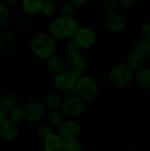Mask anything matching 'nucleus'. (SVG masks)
I'll return each instance as SVG.
<instances>
[{"mask_svg":"<svg viewBox=\"0 0 150 151\" xmlns=\"http://www.w3.org/2000/svg\"><path fill=\"white\" fill-rule=\"evenodd\" d=\"M1 1L8 7H11V6H14V5L18 4L21 0H1Z\"/></svg>","mask_w":150,"mask_h":151,"instance_id":"nucleus-35","label":"nucleus"},{"mask_svg":"<svg viewBox=\"0 0 150 151\" xmlns=\"http://www.w3.org/2000/svg\"><path fill=\"white\" fill-rule=\"evenodd\" d=\"M17 26L20 30L27 31L34 27V20L32 16L22 14L18 18L17 20Z\"/></svg>","mask_w":150,"mask_h":151,"instance_id":"nucleus-23","label":"nucleus"},{"mask_svg":"<svg viewBox=\"0 0 150 151\" xmlns=\"http://www.w3.org/2000/svg\"><path fill=\"white\" fill-rule=\"evenodd\" d=\"M43 151H63L64 139L57 133H51L42 140Z\"/></svg>","mask_w":150,"mask_h":151,"instance_id":"nucleus-13","label":"nucleus"},{"mask_svg":"<svg viewBox=\"0 0 150 151\" xmlns=\"http://www.w3.org/2000/svg\"><path fill=\"white\" fill-rule=\"evenodd\" d=\"M102 4H103V10L107 13L116 12L118 10V0H103Z\"/></svg>","mask_w":150,"mask_h":151,"instance_id":"nucleus-29","label":"nucleus"},{"mask_svg":"<svg viewBox=\"0 0 150 151\" xmlns=\"http://www.w3.org/2000/svg\"><path fill=\"white\" fill-rule=\"evenodd\" d=\"M17 43V40L15 35L7 30L0 31V50L4 52L11 51Z\"/></svg>","mask_w":150,"mask_h":151,"instance_id":"nucleus-15","label":"nucleus"},{"mask_svg":"<svg viewBox=\"0 0 150 151\" xmlns=\"http://www.w3.org/2000/svg\"><path fill=\"white\" fill-rule=\"evenodd\" d=\"M44 0H21L20 6L24 14L35 16L41 14L43 7Z\"/></svg>","mask_w":150,"mask_h":151,"instance_id":"nucleus-14","label":"nucleus"},{"mask_svg":"<svg viewBox=\"0 0 150 151\" xmlns=\"http://www.w3.org/2000/svg\"><path fill=\"white\" fill-rule=\"evenodd\" d=\"M19 134V125L9 118L0 126V136L6 142H11Z\"/></svg>","mask_w":150,"mask_h":151,"instance_id":"nucleus-12","label":"nucleus"},{"mask_svg":"<svg viewBox=\"0 0 150 151\" xmlns=\"http://www.w3.org/2000/svg\"><path fill=\"white\" fill-rule=\"evenodd\" d=\"M135 2L136 0H118V7H120L123 10L131 9L134 5Z\"/></svg>","mask_w":150,"mask_h":151,"instance_id":"nucleus-32","label":"nucleus"},{"mask_svg":"<svg viewBox=\"0 0 150 151\" xmlns=\"http://www.w3.org/2000/svg\"><path fill=\"white\" fill-rule=\"evenodd\" d=\"M132 52L137 53L140 56H141L145 60L150 58V41L145 39V38H141L137 40L132 46L131 49Z\"/></svg>","mask_w":150,"mask_h":151,"instance_id":"nucleus-18","label":"nucleus"},{"mask_svg":"<svg viewBox=\"0 0 150 151\" xmlns=\"http://www.w3.org/2000/svg\"><path fill=\"white\" fill-rule=\"evenodd\" d=\"M144 63H145V59L140 56L137 53L132 52L127 56L126 60L125 62V64L126 65V66L133 73V72H137L140 69H141L144 66Z\"/></svg>","mask_w":150,"mask_h":151,"instance_id":"nucleus-19","label":"nucleus"},{"mask_svg":"<svg viewBox=\"0 0 150 151\" xmlns=\"http://www.w3.org/2000/svg\"><path fill=\"white\" fill-rule=\"evenodd\" d=\"M64 59L66 70L75 73L79 77L84 74L87 68V61L80 51L68 52Z\"/></svg>","mask_w":150,"mask_h":151,"instance_id":"nucleus-7","label":"nucleus"},{"mask_svg":"<svg viewBox=\"0 0 150 151\" xmlns=\"http://www.w3.org/2000/svg\"><path fill=\"white\" fill-rule=\"evenodd\" d=\"M8 119V113L5 112L4 111H3L2 109H0V126Z\"/></svg>","mask_w":150,"mask_h":151,"instance_id":"nucleus-36","label":"nucleus"},{"mask_svg":"<svg viewBox=\"0 0 150 151\" xmlns=\"http://www.w3.org/2000/svg\"><path fill=\"white\" fill-rule=\"evenodd\" d=\"M141 34L143 38L150 41V20L146 21L141 26Z\"/></svg>","mask_w":150,"mask_h":151,"instance_id":"nucleus-33","label":"nucleus"},{"mask_svg":"<svg viewBox=\"0 0 150 151\" xmlns=\"http://www.w3.org/2000/svg\"><path fill=\"white\" fill-rule=\"evenodd\" d=\"M57 12V4L53 0H44L41 14L46 18L53 17Z\"/></svg>","mask_w":150,"mask_h":151,"instance_id":"nucleus-27","label":"nucleus"},{"mask_svg":"<svg viewBox=\"0 0 150 151\" xmlns=\"http://www.w3.org/2000/svg\"><path fill=\"white\" fill-rule=\"evenodd\" d=\"M29 48L35 58L45 61L57 51V40L49 33H38L29 42Z\"/></svg>","mask_w":150,"mask_h":151,"instance_id":"nucleus-2","label":"nucleus"},{"mask_svg":"<svg viewBox=\"0 0 150 151\" xmlns=\"http://www.w3.org/2000/svg\"><path fill=\"white\" fill-rule=\"evenodd\" d=\"M45 65L48 71L53 74H57L65 70L64 58L56 54L45 60Z\"/></svg>","mask_w":150,"mask_h":151,"instance_id":"nucleus-16","label":"nucleus"},{"mask_svg":"<svg viewBox=\"0 0 150 151\" xmlns=\"http://www.w3.org/2000/svg\"><path fill=\"white\" fill-rule=\"evenodd\" d=\"M76 9L77 8L73 4H72L70 2L67 1V2L61 4L60 9H59V12H60V15L72 17V16H74V14L76 12Z\"/></svg>","mask_w":150,"mask_h":151,"instance_id":"nucleus-28","label":"nucleus"},{"mask_svg":"<svg viewBox=\"0 0 150 151\" xmlns=\"http://www.w3.org/2000/svg\"><path fill=\"white\" fill-rule=\"evenodd\" d=\"M74 91L84 102H91L96 98L99 92V86L94 77L83 74L78 78Z\"/></svg>","mask_w":150,"mask_h":151,"instance_id":"nucleus-3","label":"nucleus"},{"mask_svg":"<svg viewBox=\"0 0 150 151\" xmlns=\"http://www.w3.org/2000/svg\"><path fill=\"white\" fill-rule=\"evenodd\" d=\"M86 109V102H84L77 95H70L63 100L60 107L61 112L68 119H75L80 116Z\"/></svg>","mask_w":150,"mask_h":151,"instance_id":"nucleus-5","label":"nucleus"},{"mask_svg":"<svg viewBox=\"0 0 150 151\" xmlns=\"http://www.w3.org/2000/svg\"><path fill=\"white\" fill-rule=\"evenodd\" d=\"M133 79V73L125 63L114 65L109 72L108 80L110 84L117 89L126 88Z\"/></svg>","mask_w":150,"mask_h":151,"instance_id":"nucleus-4","label":"nucleus"},{"mask_svg":"<svg viewBox=\"0 0 150 151\" xmlns=\"http://www.w3.org/2000/svg\"><path fill=\"white\" fill-rule=\"evenodd\" d=\"M57 128H58L57 134L64 140L78 138L81 132L80 125L72 119H65Z\"/></svg>","mask_w":150,"mask_h":151,"instance_id":"nucleus-11","label":"nucleus"},{"mask_svg":"<svg viewBox=\"0 0 150 151\" xmlns=\"http://www.w3.org/2000/svg\"><path fill=\"white\" fill-rule=\"evenodd\" d=\"M18 105V99L15 95L11 93L4 94L0 97V109L9 113L13 108Z\"/></svg>","mask_w":150,"mask_h":151,"instance_id":"nucleus-21","label":"nucleus"},{"mask_svg":"<svg viewBox=\"0 0 150 151\" xmlns=\"http://www.w3.org/2000/svg\"><path fill=\"white\" fill-rule=\"evenodd\" d=\"M48 123L49 125H50L52 127H58L62 122L65 120L64 118V114L61 112V111L58 110H54V111H50V112L48 114Z\"/></svg>","mask_w":150,"mask_h":151,"instance_id":"nucleus-24","label":"nucleus"},{"mask_svg":"<svg viewBox=\"0 0 150 151\" xmlns=\"http://www.w3.org/2000/svg\"><path fill=\"white\" fill-rule=\"evenodd\" d=\"M104 25L110 32L118 34L126 29V19L125 16L118 11L108 12L104 17Z\"/></svg>","mask_w":150,"mask_h":151,"instance_id":"nucleus-10","label":"nucleus"},{"mask_svg":"<svg viewBox=\"0 0 150 151\" xmlns=\"http://www.w3.org/2000/svg\"><path fill=\"white\" fill-rule=\"evenodd\" d=\"M63 151H84V146L79 138L64 140Z\"/></svg>","mask_w":150,"mask_h":151,"instance_id":"nucleus-25","label":"nucleus"},{"mask_svg":"<svg viewBox=\"0 0 150 151\" xmlns=\"http://www.w3.org/2000/svg\"><path fill=\"white\" fill-rule=\"evenodd\" d=\"M65 49L66 50V53L68 52H75V51H80V49L79 48L78 44L74 41L73 38H70L65 40Z\"/></svg>","mask_w":150,"mask_h":151,"instance_id":"nucleus-31","label":"nucleus"},{"mask_svg":"<svg viewBox=\"0 0 150 151\" xmlns=\"http://www.w3.org/2000/svg\"><path fill=\"white\" fill-rule=\"evenodd\" d=\"M24 109L26 114V120L29 123L39 122L43 118L46 111V107L43 102L38 99H32L28 101Z\"/></svg>","mask_w":150,"mask_h":151,"instance_id":"nucleus-9","label":"nucleus"},{"mask_svg":"<svg viewBox=\"0 0 150 151\" xmlns=\"http://www.w3.org/2000/svg\"><path fill=\"white\" fill-rule=\"evenodd\" d=\"M78 78H79L78 75L65 69V71L57 74H55L53 79V85L59 91H64V92L73 91Z\"/></svg>","mask_w":150,"mask_h":151,"instance_id":"nucleus-8","label":"nucleus"},{"mask_svg":"<svg viewBox=\"0 0 150 151\" xmlns=\"http://www.w3.org/2000/svg\"><path fill=\"white\" fill-rule=\"evenodd\" d=\"M53 132H54L53 127L50 125H42L38 127L37 130V134L42 140H43L45 137H47L49 134H50Z\"/></svg>","mask_w":150,"mask_h":151,"instance_id":"nucleus-30","label":"nucleus"},{"mask_svg":"<svg viewBox=\"0 0 150 151\" xmlns=\"http://www.w3.org/2000/svg\"><path fill=\"white\" fill-rule=\"evenodd\" d=\"M134 80L137 85L144 90L150 91V68L143 66L135 72Z\"/></svg>","mask_w":150,"mask_h":151,"instance_id":"nucleus-17","label":"nucleus"},{"mask_svg":"<svg viewBox=\"0 0 150 151\" xmlns=\"http://www.w3.org/2000/svg\"><path fill=\"white\" fill-rule=\"evenodd\" d=\"M72 38L80 50H89L93 48L97 40L95 30L88 26H80Z\"/></svg>","mask_w":150,"mask_h":151,"instance_id":"nucleus-6","label":"nucleus"},{"mask_svg":"<svg viewBox=\"0 0 150 151\" xmlns=\"http://www.w3.org/2000/svg\"><path fill=\"white\" fill-rule=\"evenodd\" d=\"M80 24L74 16L59 15L53 19L48 28V33L56 40L65 41L72 38Z\"/></svg>","mask_w":150,"mask_h":151,"instance_id":"nucleus-1","label":"nucleus"},{"mask_svg":"<svg viewBox=\"0 0 150 151\" xmlns=\"http://www.w3.org/2000/svg\"><path fill=\"white\" fill-rule=\"evenodd\" d=\"M11 21V13L9 7L0 0V31L4 30Z\"/></svg>","mask_w":150,"mask_h":151,"instance_id":"nucleus-22","label":"nucleus"},{"mask_svg":"<svg viewBox=\"0 0 150 151\" xmlns=\"http://www.w3.org/2000/svg\"><path fill=\"white\" fill-rule=\"evenodd\" d=\"M2 57H3V52L0 50V60H1V58H2Z\"/></svg>","mask_w":150,"mask_h":151,"instance_id":"nucleus-37","label":"nucleus"},{"mask_svg":"<svg viewBox=\"0 0 150 151\" xmlns=\"http://www.w3.org/2000/svg\"><path fill=\"white\" fill-rule=\"evenodd\" d=\"M126 151H140V150H126Z\"/></svg>","mask_w":150,"mask_h":151,"instance_id":"nucleus-38","label":"nucleus"},{"mask_svg":"<svg viewBox=\"0 0 150 151\" xmlns=\"http://www.w3.org/2000/svg\"><path fill=\"white\" fill-rule=\"evenodd\" d=\"M63 103V98L57 92H50L47 94L44 97V105L49 108L50 111L60 110V107Z\"/></svg>","mask_w":150,"mask_h":151,"instance_id":"nucleus-20","label":"nucleus"},{"mask_svg":"<svg viewBox=\"0 0 150 151\" xmlns=\"http://www.w3.org/2000/svg\"><path fill=\"white\" fill-rule=\"evenodd\" d=\"M89 0H68V2H70L72 4H73L76 8H81L83 6H85Z\"/></svg>","mask_w":150,"mask_h":151,"instance_id":"nucleus-34","label":"nucleus"},{"mask_svg":"<svg viewBox=\"0 0 150 151\" xmlns=\"http://www.w3.org/2000/svg\"><path fill=\"white\" fill-rule=\"evenodd\" d=\"M9 119L12 120L13 122L17 123L18 125L19 123H22L24 120H26V114H25V109L17 105L15 108H13L9 113H8Z\"/></svg>","mask_w":150,"mask_h":151,"instance_id":"nucleus-26","label":"nucleus"},{"mask_svg":"<svg viewBox=\"0 0 150 151\" xmlns=\"http://www.w3.org/2000/svg\"><path fill=\"white\" fill-rule=\"evenodd\" d=\"M141 1H148V0H141Z\"/></svg>","mask_w":150,"mask_h":151,"instance_id":"nucleus-39","label":"nucleus"}]
</instances>
